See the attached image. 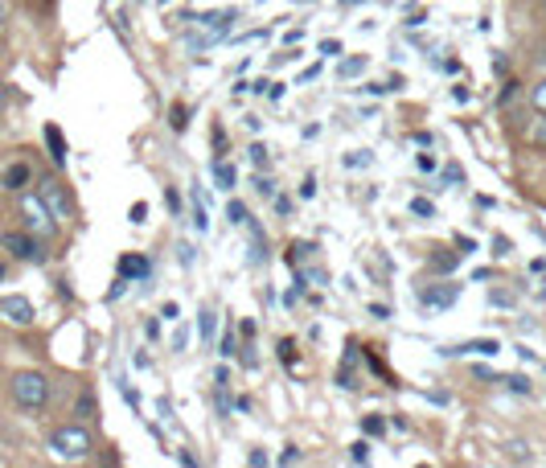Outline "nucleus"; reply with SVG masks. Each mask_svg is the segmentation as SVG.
I'll return each mask as SVG.
<instances>
[{"instance_id":"obj_1","label":"nucleus","mask_w":546,"mask_h":468,"mask_svg":"<svg viewBox=\"0 0 546 468\" xmlns=\"http://www.w3.org/2000/svg\"><path fill=\"white\" fill-rule=\"evenodd\" d=\"M12 399H17L21 407H29V411H37V407L50 399V383H45L42 374L25 370V374H17V378H12Z\"/></svg>"},{"instance_id":"obj_2","label":"nucleus","mask_w":546,"mask_h":468,"mask_svg":"<svg viewBox=\"0 0 546 468\" xmlns=\"http://www.w3.org/2000/svg\"><path fill=\"white\" fill-rule=\"evenodd\" d=\"M50 448L66 460H78L91 452V432H86V427H58L54 436H50Z\"/></svg>"},{"instance_id":"obj_3","label":"nucleus","mask_w":546,"mask_h":468,"mask_svg":"<svg viewBox=\"0 0 546 468\" xmlns=\"http://www.w3.org/2000/svg\"><path fill=\"white\" fill-rule=\"evenodd\" d=\"M0 317L9 325H33V304L25 296H4L0 300Z\"/></svg>"},{"instance_id":"obj_4","label":"nucleus","mask_w":546,"mask_h":468,"mask_svg":"<svg viewBox=\"0 0 546 468\" xmlns=\"http://www.w3.org/2000/svg\"><path fill=\"white\" fill-rule=\"evenodd\" d=\"M25 222H29V230H42V234L54 230V222H50V206L37 202V198H25Z\"/></svg>"},{"instance_id":"obj_5","label":"nucleus","mask_w":546,"mask_h":468,"mask_svg":"<svg viewBox=\"0 0 546 468\" xmlns=\"http://www.w3.org/2000/svg\"><path fill=\"white\" fill-rule=\"evenodd\" d=\"M193 21L202 25V29L210 33V42H214V37H226V33H230V21H235V12H205V17H193Z\"/></svg>"},{"instance_id":"obj_6","label":"nucleus","mask_w":546,"mask_h":468,"mask_svg":"<svg viewBox=\"0 0 546 468\" xmlns=\"http://www.w3.org/2000/svg\"><path fill=\"white\" fill-rule=\"evenodd\" d=\"M4 246H9V255H17V259H42V246L33 243L29 234H4Z\"/></svg>"},{"instance_id":"obj_7","label":"nucleus","mask_w":546,"mask_h":468,"mask_svg":"<svg viewBox=\"0 0 546 468\" xmlns=\"http://www.w3.org/2000/svg\"><path fill=\"white\" fill-rule=\"evenodd\" d=\"M42 202L50 206V214H54V218H66V214H70V198H66V190H62V185H54V182H45Z\"/></svg>"},{"instance_id":"obj_8","label":"nucleus","mask_w":546,"mask_h":468,"mask_svg":"<svg viewBox=\"0 0 546 468\" xmlns=\"http://www.w3.org/2000/svg\"><path fill=\"white\" fill-rule=\"evenodd\" d=\"M29 177H33L29 165H25V160H12L9 169H4V177H0V182H4V190H25V185H29Z\"/></svg>"},{"instance_id":"obj_9","label":"nucleus","mask_w":546,"mask_h":468,"mask_svg":"<svg viewBox=\"0 0 546 468\" xmlns=\"http://www.w3.org/2000/svg\"><path fill=\"white\" fill-rule=\"evenodd\" d=\"M149 276V259L144 255H124L119 259V279H144Z\"/></svg>"},{"instance_id":"obj_10","label":"nucleus","mask_w":546,"mask_h":468,"mask_svg":"<svg viewBox=\"0 0 546 468\" xmlns=\"http://www.w3.org/2000/svg\"><path fill=\"white\" fill-rule=\"evenodd\" d=\"M268 259V238H263V226L251 222V263H263Z\"/></svg>"},{"instance_id":"obj_11","label":"nucleus","mask_w":546,"mask_h":468,"mask_svg":"<svg viewBox=\"0 0 546 468\" xmlns=\"http://www.w3.org/2000/svg\"><path fill=\"white\" fill-rule=\"evenodd\" d=\"M45 144H50V157H54V165H66V140H62V132L50 124L45 128Z\"/></svg>"},{"instance_id":"obj_12","label":"nucleus","mask_w":546,"mask_h":468,"mask_svg":"<svg viewBox=\"0 0 546 468\" xmlns=\"http://www.w3.org/2000/svg\"><path fill=\"white\" fill-rule=\"evenodd\" d=\"M197 325H202V341H205V345H214V333H218L214 309H202V312H197Z\"/></svg>"},{"instance_id":"obj_13","label":"nucleus","mask_w":546,"mask_h":468,"mask_svg":"<svg viewBox=\"0 0 546 468\" xmlns=\"http://www.w3.org/2000/svg\"><path fill=\"white\" fill-rule=\"evenodd\" d=\"M423 300H428V304H452V300H456V287H428V292H423Z\"/></svg>"},{"instance_id":"obj_14","label":"nucleus","mask_w":546,"mask_h":468,"mask_svg":"<svg viewBox=\"0 0 546 468\" xmlns=\"http://www.w3.org/2000/svg\"><path fill=\"white\" fill-rule=\"evenodd\" d=\"M362 70H365V58H345V62L337 66V75H341V78H349V75H362Z\"/></svg>"},{"instance_id":"obj_15","label":"nucleus","mask_w":546,"mask_h":468,"mask_svg":"<svg viewBox=\"0 0 546 468\" xmlns=\"http://www.w3.org/2000/svg\"><path fill=\"white\" fill-rule=\"evenodd\" d=\"M214 182H218V190H230L235 185V169L230 165H214Z\"/></svg>"},{"instance_id":"obj_16","label":"nucleus","mask_w":546,"mask_h":468,"mask_svg":"<svg viewBox=\"0 0 546 468\" xmlns=\"http://www.w3.org/2000/svg\"><path fill=\"white\" fill-rule=\"evenodd\" d=\"M452 353H497V341H472V345H461Z\"/></svg>"},{"instance_id":"obj_17","label":"nucleus","mask_w":546,"mask_h":468,"mask_svg":"<svg viewBox=\"0 0 546 468\" xmlns=\"http://www.w3.org/2000/svg\"><path fill=\"white\" fill-rule=\"evenodd\" d=\"M169 124H173V132H181L185 124H189V111H185L181 103H173V119H169Z\"/></svg>"},{"instance_id":"obj_18","label":"nucleus","mask_w":546,"mask_h":468,"mask_svg":"<svg viewBox=\"0 0 546 468\" xmlns=\"http://www.w3.org/2000/svg\"><path fill=\"white\" fill-rule=\"evenodd\" d=\"M362 427H365V436H382V432H386V424H382L378 416H365V419H362Z\"/></svg>"},{"instance_id":"obj_19","label":"nucleus","mask_w":546,"mask_h":468,"mask_svg":"<svg viewBox=\"0 0 546 468\" xmlns=\"http://www.w3.org/2000/svg\"><path fill=\"white\" fill-rule=\"evenodd\" d=\"M226 214H230V222H246V206L243 202H230L226 206Z\"/></svg>"},{"instance_id":"obj_20","label":"nucleus","mask_w":546,"mask_h":468,"mask_svg":"<svg viewBox=\"0 0 546 468\" xmlns=\"http://www.w3.org/2000/svg\"><path fill=\"white\" fill-rule=\"evenodd\" d=\"M411 214H419V218H431V202H428V198H415V202H411Z\"/></svg>"},{"instance_id":"obj_21","label":"nucleus","mask_w":546,"mask_h":468,"mask_svg":"<svg viewBox=\"0 0 546 468\" xmlns=\"http://www.w3.org/2000/svg\"><path fill=\"white\" fill-rule=\"evenodd\" d=\"M251 160H255L259 169H268V149H263V144H251Z\"/></svg>"},{"instance_id":"obj_22","label":"nucleus","mask_w":546,"mask_h":468,"mask_svg":"<svg viewBox=\"0 0 546 468\" xmlns=\"http://www.w3.org/2000/svg\"><path fill=\"white\" fill-rule=\"evenodd\" d=\"M210 226V218H205V210H202V202L193 206V230H205Z\"/></svg>"},{"instance_id":"obj_23","label":"nucleus","mask_w":546,"mask_h":468,"mask_svg":"<svg viewBox=\"0 0 546 468\" xmlns=\"http://www.w3.org/2000/svg\"><path fill=\"white\" fill-rule=\"evenodd\" d=\"M370 152H357V157H345V165H349V169H362V165H370Z\"/></svg>"},{"instance_id":"obj_24","label":"nucleus","mask_w":546,"mask_h":468,"mask_svg":"<svg viewBox=\"0 0 546 468\" xmlns=\"http://www.w3.org/2000/svg\"><path fill=\"white\" fill-rule=\"evenodd\" d=\"M431 263H436L439 271H452V267H456V255H436Z\"/></svg>"},{"instance_id":"obj_25","label":"nucleus","mask_w":546,"mask_h":468,"mask_svg":"<svg viewBox=\"0 0 546 468\" xmlns=\"http://www.w3.org/2000/svg\"><path fill=\"white\" fill-rule=\"evenodd\" d=\"M354 460L365 464V460H370V444H354Z\"/></svg>"},{"instance_id":"obj_26","label":"nucleus","mask_w":546,"mask_h":468,"mask_svg":"<svg viewBox=\"0 0 546 468\" xmlns=\"http://www.w3.org/2000/svg\"><path fill=\"white\" fill-rule=\"evenodd\" d=\"M464 173H461V165H448V169H444V182H461Z\"/></svg>"},{"instance_id":"obj_27","label":"nucleus","mask_w":546,"mask_h":468,"mask_svg":"<svg viewBox=\"0 0 546 468\" xmlns=\"http://www.w3.org/2000/svg\"><path fill=\"white\" fill-rule=\"evenodd\" d=\"M502 383H505V386H514V391H522V394L530 391V383H526V378H502Z\"/></svg>"},{"instance_id":"obj_28","label":"nucleus","mask_w":546,"mask_h":468,"mask_svg":"<svg viewBox=\"0 0 546 468\" xmlns=\"http://www.w3.org/2000/svg\"><path fill=\"white\" fill-rule=\"evenodd\" d=\"M534 103H538V111H542V116H546V83L534 91Z\"/></svg>"},{"instance_id":"obj_29","label":"nucleus","mask_w":546,"mask_h":468,"mask_svg":"<svg viewBox=\"0 0 546 468\" xmlns=\"http://www.w3.org/2000/svg\"><path fill=\"white\" fill-rule=\"evenodd\" d=\"M534 140H538V144H546V116L534 124Z\"/></svg>"},{"instance_id":"obj_30","label":"nucleus","mask_w":546,"mask_h":468,"mask_svg":"<svg viewBox=\"0 0 546 468\" xmlns=\"http://www.w3.org/2000/svg\"><path fill=\"white\" fill-rule=\"evenodd\" d=\"M279 358H284V362H292V358H296V353H292V341H279Z\"/></svg>"},{"instance_id":"obj_31","label":"nucleus","mask_w":546,"mask_h":468,"mask_svg":"<svg viewBox=\"0 0 546 468\" xmlns=\"http://www.w3.org/2000/svg\"><path fill=\"white\" fill-rule=\"evenodd\" d=\"M165 202H169V210H173V214L181 210V198H177V190H169V198H165Z\"/></svg>"},{"instance_id":"obj_32","label":"nucleus","mask_w":546,"mask_h":468,"mask_svg":"<svg viewBox=\"0 0 546 468\" xmlns=\"http://www.w3.org/2000/svg\"><path fill=\"white\" fill-rule=\"evenodd\" d=\"M144 214H149V210H144V202H136V206H132V222H144Z\"/></svg>"},{"instance_id":"obj_33","label":"nucleus","mask_w":546,"mask_h":468,"mask_svg":"<svg viewBox=\"0 0 546 468\" xmlns=\"http://www.w3.org/2000/svg\"><path fill=\"white\" fill-rule=\"evenodd\" d=\"M0 25H4V0H0Z\"/></svg>"},{"instance_id":"obj_34","label":"nucleus","mask_w":546,"mask_h":468,"mask_svg":"<svg viewBox=\"0 0 546 468\" xmlns=\"http://www.w3.org/2000/svg\"><path fill=\"white\" fill-rule=\"evenodd\" d=\"M0 107H4V86H0Z\"/></svg>"},{"instance_id":"obj_35","label":"nucleus","mask_w":546,"mask_h":468,"mask_svg":"<svg viewBox=\"0 0 546 468\" xmlns=\"http://www.w3.org/2000/svg\"><path fill=\"white\" fill-rule=\"evenodd\" d=\"M0 279H4V267H0Z\"/></svg>"},{"instance_id":"obj_36","label":"nucleus","mask_w":546,"mask_h":468,"mask_svg":"<svg viewBox=\"0 0 546 468\" xmlns=\"http://www.w3.org/2000/svg\"><path fill=\"white\" fill-rule=\"evenodd\" d=\"M542 62H546V50H542Z\"/></svg>"}]
</instances>
